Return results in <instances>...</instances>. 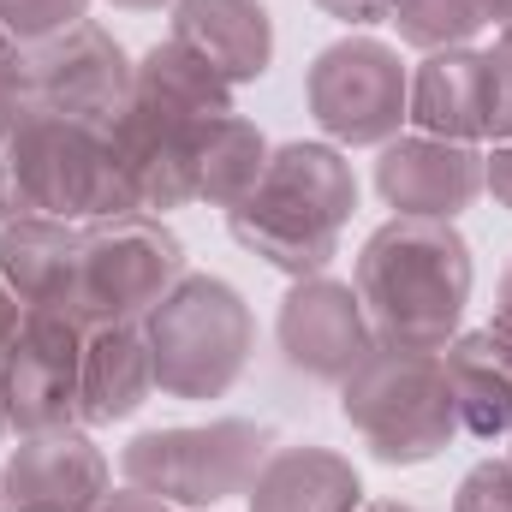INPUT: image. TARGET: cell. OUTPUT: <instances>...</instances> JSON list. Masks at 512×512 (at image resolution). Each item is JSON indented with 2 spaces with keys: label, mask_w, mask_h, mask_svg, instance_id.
Returning a JSON list of instances; mask_svg holds the SVG:
<instances>
[{
  "label": "cell",
  "mask_w": 512,
  "mask_h": 512,
  "mask_svg": "<svg viewBox=\"0 0 512 512\" xmlns=\"http://www.w3.org/2000/svg\"><path fill=\"white\" fill-rule=\"evenodd\" d=\"M352 286L376 328V346L441 352L465 322L477 262L453 221L393 215L364 239V251L352 262Z\"/></svg>",
  "instance_id": "obj_1"
},
{
  "label": "cell",
  "mask_w": 512,
  "mask_h": 512,
  "mask_svg": "<svg viewBox=\"0 0 512 512\" xmlns=\"http://www.w3.org/2000/svg\"><path fill=\"white\" fill-rule=\"evenodd\" d=\"M185 245L155 215H108L78 227V322H143L179 280Z\"/></svg>",
  "instance_id": "obj_8"
},
{
  "label": "cell",
  "mask_w": 512,
  "mask_h": 512,
  "mask_svg": "<svg viewBox=\"0 0 512 512\" xmlns=\"http://www.w3.org/2000/svg\"><path fill=\"white\" fill-rule=\"evenodd\" d=\"M358 209V173L340 143L328 137H292L268 149V173L239 209H227V233L280 268L286 280L328 274L340 239Z\"/></svg>",
  "instance_id": "obj_2"
},
{
  "label": "cell",
  "mask_w": 512,
  "mask_h": 512,
  "mask_svg": "<svg viewBox=\"0 0 512 512\" xmlns=\"http://www.w3.org/2000/svg\"><path fill=\"white\" fill-rule=\"evenodd\" d=\"M274 429L256 417H209V423H173L143 429L120 447V477L131 489H149L185 512H209L251 489L262 459L274 453Z\"/></svg>",
  "instance_id": "obj_6"
},
{
  "label": "cell",
  "mask_w": 512,
  "mask_h": 512,
  "mask_svg": "<svg viewBox=\"0 0 512 512\" xmlns=\"http://www.w3.org/2000/svg\"><path fill=\"white\" fill-rule=\"evenodd\" d=\"M155 393V352L143 322H96L84 334V382H78V423L108 429L126 423Z\"/></svg>",
  "instance_id": "obj_18"
},
{
  "label": "cell",
  "mask_w": 512,
  "mask_h": 512,
  "mask_svg": "<svg viewBox=\"0 0 512 512\" xmlns=\"http://www.w3.org/2000/svg\"><path fill=\"white\" fill-rule=\"evenodd\" d=\"M387 24L399 30L405 48L417 54H441V48H465L489 18L477 0H393Z\"/></svg>",
  "instance_id": "obj_23"
},
{
  "label": "cell",
  "mask_w": 512,
  "mask_h": 512,
  "mask_svg": "<svg viewBox=\"0 0 512 512\" xmlns=\"http://www.w3.org/2000/svg\"><path fill=\"white\" fill-rule=\"evenodd\" d=\"M274 346H280L286 370H298L304 382L340 387L376 352V328H370L352 280L310 274V280L286 286L280 316H274Z\"/></svg>",
  "instance_id": "obj_11"
},
{
  "label": "cell",
  "mask_w": 512,
  "mask_h": 512,
  "mask_svg": "<svg viewBox=\"0 0 512 512\" xmlns=\"http://www.w3.org/2000/svg\"><path fill=\"white\" fill-rule=\"evenodd\" d=\"M96 512H179L173 501H161V495H149V489H131V483H120V489H108L102 495V507Z\"/></svg>",
  "instance_id": "obj_29"
},
{
  "label": "cell",
  "mask_w": 512,
  "mask_h": 512,
  "mask_svg": "<svg viewBox=\"0 0 512 512\" xmlns=\"http://www.w3.org/2000/svg\"><path fill=\"white\" fill-rule=\"evenodd\" d=\"M495 126H489V143H507L512 137V18L495 24Z\"/></svg>",
  "instance_id": "obj_26"
},
{
  "label": "cell",
  "mask_w": 512,
  "mask_h": 512,
  "mask_svg": "<svg viewBox=\"0 0 512 512\" xmlns=\"http://www.w3.org/2000/svg\"><path fill=\"white\" fill-rule=\"evenodd\" d=\"M90 18V0H0V30L18 48H36L48 36H66Z\"/></svg>",
  "instance_id": "obj_24"
},
{
  "label": "cell",
  "mask_w": 512,
  "mask_h": 512,
  "mask_svg": "<svg viewBox=\"0 0 512 512\" xmlns=\"http://www.w3.org/2000/svg\"><path fill=\"white\" fill-rule=\"evenodd\" d=\"M84 322L66 310H24L12 346L0 352V405L12 435L72 429L84 382Z\"/></svg>",
  "instance_id": "obj_10"
},
{
  "label": "cell",
  "mask_w": 512,
  "mask_h": 512,
  "mask_svg": "<svg viewBox=\"0 0 512 512\" xmlns=\"http://www.w3.org/2000/svg\"><path fill=\"white\" fill-rule=\"evenodd\" d=\"M459 435L471 441H512V322L465 328L441 346Z\"/></svg>",
  "instance_id": "obj_17"
},
{
  "label": "cell",
  "mask_w": 512,
  "mask_h": 512,
  "mask_svg": "<svg viewBox=\"0 0 512 512\" xmlns=\"http://www.w3.org/2000/svg\"><path fill=\"white\" fill-rule=\"evenodd\" d=\"M340 417L352 423L376 465H429L459 435L441 352L411 346H376L340 382Z\"/></svg>",
  "instance_id": "obj_5"
},
{
  "label": "cell",
  "mask_w": 512,
  "mask_h": 512,
  "mask_svg": "<svg viewBox=\"0 0 512 512\" xmlns=\"http://www.w3.org/2000/svg\"><path fill=\"white\" fill-rule=\"evenodd\" d=\"M268 149L274 143L245 114L215 120V126L197 137V203H209L221 215L239 209L256 185H262V173H268Z\"/></svg>",
  "instance_id": "obj_22"
},
{
  "label": "cell",
  "mask_w": 512,
  "mask_h": 512,
  "mask_svg": "<svg viewBox=\"0 0 512 512\" xmlns=\"http://www.w3.org/2000/svg\"><path fill=\"white\" fill-rule=\"evenodd\" d=\"M405 126L447 137V143H489V126H495V54L477 48V42L423 54L411 66Z\"/></svg>",
  "instance_id": "obj_15"
},
{
  "label": "cell",
  "mask_w": 512,
  "mask_h": 512,
  "mask_svg": "<svg viewBox=\"0 0 512 512\" xmlns=\"http://www.w3.org/2000/svg\"><path fill=\"white\" fill-rule=\"evenodd\" d=\"M12 60H18V42L0 30V108H6V84H12Z\"/></svg>",
  "instance_id": "obj_31"
},
{
  "label": "cell",
  "mask_w": 512,
  "mask_h": 512,
  "mask_svg": "<svg viewBox=\"0 0 512 512\" xmlns=\"http://www.w3.org/2000/svg\"><path fill=\"white\" fill-rule=\"evenodd\" d=\"M328 18H340V24H352V30H370V24H387V12H393V0H316Z\"/></svg>",
  "instance_id": "obj_28"
},
{
  "label": "cell",
  "mask_w": 512,
  "mask_h": 512,
  "mask_svg": "<svg viewBox=\"0 0 512 512\" xmlns=\"http://www.w3.org/2000/svg\"><path fill=\"white\" fill-rule=\"evenodd\" d=\"M108 489L114 465L84 423L18 435L12 459L0 465V512H96Z\"/></svg>",
  "instance_id": "obj_13"
},
{
  "label": "cell",
  "mask_w": 512,
  "mask_h": 512,
  "mask_svg": "<svg viewBox=\"0 0 512 512\" xmlns=\"http://www.w3.org/2000/svg\"><path fill=\"white\" fill-rule=\"evenodd\" d=\"M477 6H483V18H489V24H507V18H512V0H477Z\"/></svg>",
  "instance_id": "obj_32"
},
{
  "label": "cell",
  "mask_w": 512,
  "mask_h": 512,
  "mask_svg": "<svg viewBox=\"0 0 512 512\" xmlns=\"http://www.w3.org/2000/svg\"><path fill=\"white\" fill-rule=\"evenodd\" d=\"M167 36L191 48L209 72H221L233 90L268 78L274 66V18L262 0H173Z\"/></svg>",
  "instance_id": "obj_16"
},
{
  "label": "cell",
  "mask_w": 512,
  "mask_h": 512,
  "mask_svg": "<svg viewBox=\"0 0 512 512\" xmlns=\"http://www.w3.org/2000/svg\"><path fill=\"white\" fill-rule=\"evenodd\" d=\"M495 316L512 322V262H507V274H501V304H495Z\"/></svg>",
  "instance_id": "obj_33"
},
{
  "label": "cell",
  "mask_w": 512,
  "mask_h": 512,
  "mask_svg": "<svg viewBox=\"0 0 512 512\" xmlns=\"http://www.w3.org/2000/svg\"><path fill=\"white\" fill-rule=\"evenodd\" d=\"M0 280L24 310L78 316V227L72 221H6L0 227Z\"/></svg>",
  "instance_id": "obj_20"
},
{
  "label": "cell",
  "mask_w": 512,
  "mask_h": 512,
  "mask_svg": "<svg viewBox=\"0 0 512 512\" xmlns=\"http://www.w3.org/2000/svg\"><path fill=\"white\" fill-rule=\"evenodd\" d=\"M358 512H423V507H411V501H364Z\"/></svg>",
  "instance_id": "obj_35"
},
{
  "label": "cell",
  "mask_w": 512,
  "mask_h": 512,
  "mask_svg": "<svg viewBox=\"0 0 512 512\" xmlns=\"http://www.w3.org/2000/svg\"><path fill=\"white\" fill-rule=\"evenodd\" d=\"M483 191H489V197L512 215V137L483 149Z\"/></svg>",
  "instance_id": "obj_27"
},
{
  "label": "cell",
  "mask_w": 512,
  "mask_h": 512,
  "mask_svg": "<svg viewBox=\"0 0 512 512\" xmlns=\"http://www.w3.org/2000/svg\"><path fill=\"white\" fill-rule=\"evenodd\" d=\"M251 512H358L364 507V477L346 453L322 441H292L262 459V471L245 489Z\"/></svg>",
  "instance_id": "obj_19"
},
{
  "label": "cell",
  "mask_w": 512,
  "mask_h": 512,
  "mask_svg": "<svg viewBox=\"0 0 512 512\" xmlns=\"http://www.w3.org/2000/svg\"><path fill=\"white\" fill-rule=\"evenodd\" d=\"M18 322H24V304L12 298V286L0 280V352L12 346V334H18Z\"/></svg>",
  "instance_id": "obj_30"
},
{
  "label": "cell",
  "mask_w": 512,
  "mask_h": 512,
  "mask_svg": "<svg viewBox=\"0 0 512 512\" xmlns=\"http://www.w3.org/2000/svg\"><path fill=\"white\" fill-rule=\"evenodd\" d=\"M507 459H512V441H507Z\"/></svg>",
  "instance_id": "obj_37"
},
{
  "label": "cell",
  "mask_w": 512,
  "mask_h": 512,
  "mask_svg": "<svg viewBox=\"0 0 512 512\" xmlns=\"http://www.w3.org/2000/svg\"><path fill=\"white\" fill-rule=\"evenodd\" d=\"M131 102L167 114V120H185V126H215L233 108V84L221 72H209L191 48H179L173 36H161L155 48H143L131 60Z\"/></svg>",
  "instance_id": "obj_21"
},
{
  "label": "cell",
  "mask_w": 512,
  "mask_h": 512,
  "mask_svg": "<svg viewBox=\"0 0 512 512\" xmlns=\"http://www.w3.org/2000/svg\"><path fill=\"white\" fill-rule=\"evenodd\" d=\"M376 191L393 215L459 221L483 197V143H447L429 131H399L376 149Z\"/></svg>",
  "instance_id": "obj_14"
},
{
  "label": "cell",
  "mask_w": 512,
  "mask_h": 512,
  "mask_svg": "<svg viewBox=\"0 0 512 512\" xmlns=\"http://www.w3.org/2000/svg\"><path fill=\"white\" fill-rule=\"evenodd\" d=\"M108 221L126 215L120 173L108 155V131L84 120H0V227L6 221Z\"/></svg>",
  "instance_id": "obj_3"
},
{
  "label": "cell",
  "mask_w": 512,
  "mask_h": 512,
  "mask_svg": "<svg viewBox=\"0 0 512 512\" xmlns=\"http://www.w3.org/2000/svg\"><path fill=\"white\" fill-rule=\"evenodd\" d=\"M102 131H108V155L120 173L126 215L161 221V215L197 203V137L209 126H185V120H167L143 102H126Z\"/></svg>",
  "instance_id": "obj_12"
},
{
  "label": "cell",
  "mask_w": 512,
  "mask_h": 512,
  "mask_svg": "<svg viewBox=\"0 0 512 512\" xmlns=\"http://www.w3.org/2000/svg\"><path fill=\"white\" fill-rule=\"evenodd\" d=\"M143 334L155 352V393L185 399V405L227 399L256 352L251 304L221 274H185L143 316Z\"/></svg>",
  "instance_id": "obj_4"
},
{
  "label": "cell",
  "mask_w": 512,
  "mask_h": 512,
  "mask_svg": "<svg viewBox=\"0 0 512 512\" xmlns=\"http://www.w3.org/2000/svg\"><path fill=\"white\" fill-rule=\"evenodd\" d=\"M126 102H131V54L120 48V36L108 24L84 18L66 36H48L36 48H18L0 120L48 114V120L108 126Z\"/></svg>",
  "instance_id": "obj_7"
},
{
  "label": "cell",
  "mask_w": 512,
  "mask_h": 512,
  "mask_svg": "<svg viewBox=\"0 0 512 512\" xmlns=\"http://www.w3.org/2000/svg\"><path fill=\"white\" fill-rule=\"evenodd\" d=\"M108 6H120V12H161V6H173V0H108Z\"/></svg>",
  "instance_id": "obj_34"
},
{
  "label": "cell",
  "mask_w": 512,
  "mask_h": 512,
  "mask_svg": "<svg viewBox=\"0 0 512 512\" xmlns=\"http://www.w3.org/2000/svg\"><path fill=\"white\" fill-rule=\"evenodd\" d=\"M411 102V66L382 36H340L328 42L304 72V108L340 149H382L387 137L405 131Z\"/></svg>",
  "instance_id": "obj_9"
},
{
  "label": "cell",
  "mask_w": 512,
  "mask_h": 512,
  "mask_svg": "<svg viewBox=\"0 0 512 512\" xmlns=\"http://www.w3.org/2000/svg\"><path fill=\"white\" fill-rule=\"evenodd\" d=\"M453 512H512V459H483L453 489Z\"/></svg>",
  "instance_id": "obj_25"
},
{
  "label": "cell",
  "mask_w": 512,
  "mask_h": 512,
  "mask_svg": "<svg viewBox=\"0 0 512 512\" xmlns=\"http://www.w3.org/2000/svg\"><path fill=\"white\" fill-rule=\"evenodd\" d=\"M6 435H12V429H6V405H0V441H6Z\"/></svg>",
  "instance_id": "obj_36"
}]
</instances>
